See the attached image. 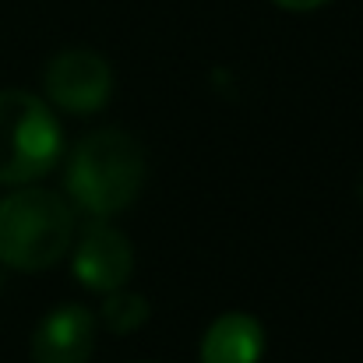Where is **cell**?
Segmentation results:
<instances>
[{
	"label": "cell",
	"mask_w": 363,
	"mask_h": 363,
	"mask_svg": "<svg viewBox=\"0 0 363 363\" xmlns=\"http://www.w3.org/2000/svg\"><path fill=\"white\" fill-rule=\"evenodd\" d=\"M268 350V335L250 314H223L201 339V363H257Z\"/></svg>",
	"instance_id": "obj_7"
},
{
	"label": "cell",
	"mask_w": 363,
	"mask_h": 363,
	"mask_svg": "<svg viewBox=\"0 0 363 363\" xmlns=\"http://www.w3.org/2000/svg\"><path fill=\"white\" fill-rule=\"evenodd\" d=\"M46 96L67 113H96L113 89L110 64L92 50H64L46 67Z\"/></svg>",
	"instance_id": "obj_4"
},
{
	"label": "cell",
	"mask_w": 363,
	"mask_h": 363,
	"mask_svg": "<svg viewBox=\"0 0 363 363\" xmlns=\"http://www.w3.org/2000/svg\"><path fill=\"white\" fill-rule=\"evenodd\" d=\"M148 321V300L141 293H130V289H113L103 303V325L117 335L127 332H138L141 325Z\"/></svg>",
	"instance_id": "obj_8"
},
{
	"label": "cell",
	"mask_w": 363,
	"mask_h": 363,
	"mask_svg": "<svg viewBox=\"0 0 363 363\" xmlns=\"http://www.w3.org/2000/svg\"><path fill=\"white\" fill-rule=\"evenodd\" d=\"M74 237L71 205L43 187L11 191L0 198V261L18 272L53 268Z\"/></svg>",
	"instance_id": "obj_2"
},
{
	"label": "cell",
	"mask_w": 363,
	"mask_h": 363,
	"mask_svg": "<svg viewBox=\"0 0 363 363\" xmlns=\"http://www.w3.org/2000/svg\"><path fill=\"white\" fill-rule=\"evenodd\" d=\"M145 184V152L117 127L85 134L67 159V194L96 219L123 212Z\"/></svg>",
	"instance_id": "obj_1"
},
{
	"label": "cell",
	"mask_w": 363,
	"mask_h": 363,
	"mask_svg": "<svg viewBox=\"0 0 363 363\" xmlns=\"http://www.w3.org/2000/svg\"><path fill=\"white\" fill-rule=\"evenodd\" d=\"M92 350H96V318L74 303L50 311L32 335L35 363H89Z\"/></svg>",
	"instance_id": "obj_6"
},
{
	"label": "cell",
	"mask_w": 363,
	"mask_h": 363,
	"mask_svg": "<svg viewBox=\"0 0 363 363\" xmlns=\"http://www.w3.org/2000/svg\"><path fill=\"white\" fill-rule=\"evenodd\" d=\"M134 272V250L130 240L113 226H89L74 247V275L92 293H113L123 289Z\"/></svg>",
	"instance_id": "obj_5"
},
{
	"label": "cell",
	"mask_w": 363,
	"mask_h": 363,
	"mask_svg": "<svg viewBox=\"0 0 363 363\" xmlns=\"http://www.w3.org/2000/svg\"><path fill=\"white\" fill-rule=\"evenodd\" d=\"M64 138L53 110L32 92H0V184H32L53 169Z\"/></svg>",
	"instance_id": "obj_3"
},
{
	"label": "cell",
	"mask_w": 363,
	"mask_h": 363,
	"mask_svg": "<svg viewBox=\"0 0 363 363\" xmlns=\"http://www.w3.org/2000/svg\"><path fill=\"white\" fill-rule=\"evenodd\" d=\"M279 7H286V11H318V7H325L328 0H275Z\"/></svg>",
	"instance_id": "obj_9"
}]
</instances>
